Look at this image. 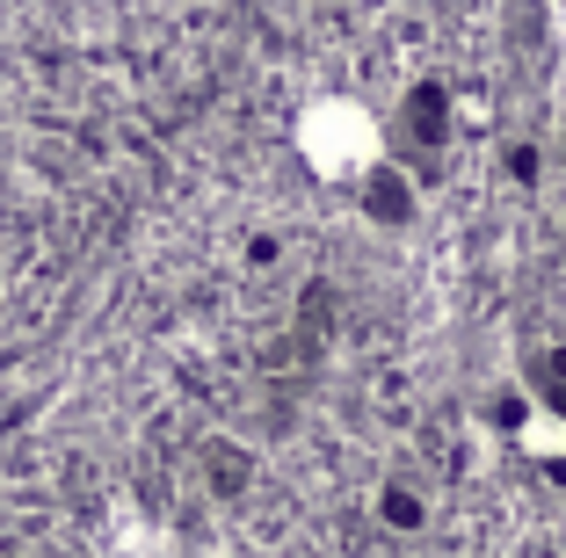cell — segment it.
Here are the masks:
<instances>
[{"label": "cell", "mask_w": 566, "mask_h": 558, "mask_svg": "<svg viewBox=\"0 0 566 558\" xmlns=\"http://www.w3.org/2000/svg\"><path fill=\"white\" fill-rule=\"evenodd\" d=\"M291 146H298L305 175H319V181H364L370 167L385 160V124L356 95H319V102H305V109H298Z\"/></svg>", "instance_id": "1"}, {"label": "cell", "mask_w": 566, "mask_h": 558, "mask_svg": "<svg viewBox=\"0 0 566 558\" xmlns=\"http://www.w3.org/2000/svg\"><path fill=\"white\" fill-rule=\"evenodd\" d=\"M523 450H531V457H566V428L531 421V428H523Z\"/></svg>", "instance_id": "2"}]
</instances>
